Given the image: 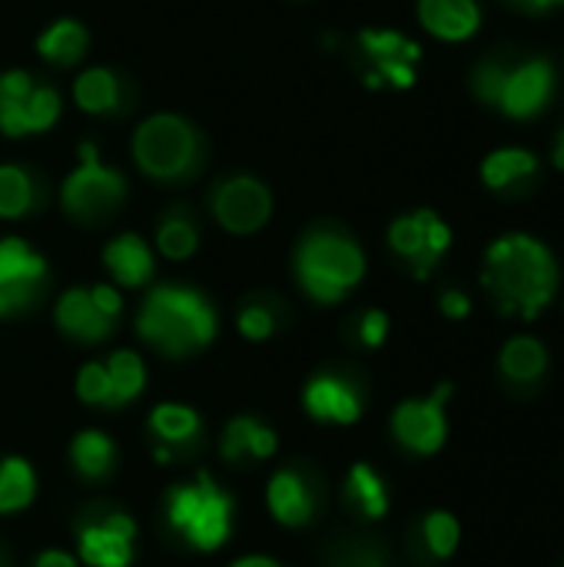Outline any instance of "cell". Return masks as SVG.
<instances>
[{"label": "cell", "instance_id": "836d02e7", "mask_svg": "<svg viewBox=\"0 0 564 567\" xmlns=\"http://www.w3.org/2000/svg\"><path fill=\"white\" fill-rule=\"evenodd\" d=\"M76 395L93 405H110V372L103 365H83L76 375Z\"/></svg>", "mask_w": 564, "mask_h": 567}, {"label": "cell", "instance_id": "e575fe53", "mask_svg": "<svg viewBox=\"0 0 564 567\" xmlns=\"http://www.w3.org/2000/svg\"><path fill=\"white\" fill-rule=\"evenodd\" d=\"M505 76H509V70H505L502 63H495V60H485V63L475 70V80H472V86H475V93H479L485 103H499V96H502V86H505Z\"/></svg>", "mask_w": 564, "mask_h": 567}, {"label": "cell", "instance_id": "7402d4cb", "mask_svg": "<svg viewBox=\"0 0 564 567\" xmlns=\"http://www.w3.org/2000/svg\"><path fill=\"white\" fill-rule=\"evenodd\" d=\"M539 169V159L529 150H499L482 163V179L492 189H505Z\"/></svg>", "mask_w": 564, "mask_h": 567}, {"label": "cell", "instance_id": "f35d334b", "mask_svg": "<svg viewBox=\"0 0 564 567\" xmlns=\"http://www.w3.org/2000/svg\"><path fill=\"white\" fill-rule=\"evenodd\" d=\"M442 312H445L449 319H465V316L472 312V302H469V296H465V292L449 289V292L442 296Z\"/></svg>", "mask_w": 564, "mask_h": 567}, {"label": "cell", "instance_id": "ba28073f", "mask_svg": "<svg viewBox=\"0 0 564 567\" xmlns=\"http://www.w3.org/2000/svg\"><path fill=\"white\" fill-rule=\"evenodd\" d=\"M452 395V385H439L429 399H419V402H402L396 409V419H392V432L396 439L419 452V455H432L445 445V435H449V425H445V402Z\"/></svg>", "mask_w": 564, "mask_h": 567}, {"label": "cell", "instance_id": "30bf717a", "mask_svg": "<svg viewBox=\"0 0 564 567\" xmlns=\"http://www.w3.org/2000/svg\"><path fill=\"white\" fill-rule=\"evenodd\" d=\"M269 193L263 183L249 179V176H236L226 179L216 196H213V213L216 219L229 229V233H253L269 219Z\"/></svg>", "mask_w": 564, "mask_h": 567}, {"label": "cell", "instance_id": "3957f363", "mask_svg": "<svg viewBox=\"0 0 564 567\" xmlns=\"http://www.w3.org/2000/svg\"><path fill=\"white\" fill-rule=\"evenodd\" d=\"M296 269H299L302 289L312 299H319V302H339L362 279L366 259H362V252H359L356 243H349L342 236L319 233V236H309L299 246Z\"/></svg>", "mask_w": 564, "mask_h": 567}, {"label": "cell", "instance_id": "1f68e13d", "mask_svg": "<svg viewBox=\"0 0 564 567\" xmlns=\"http://www.w3.org/2000/svg\"><path fill=\"white\" fill-rule=\"evenodd\" d=\"M160 249L170 259H186L196 249V229L186 219H180V216L166 219L160 226Z\"/></svg>", "mask_w": 564, "mask_h": 567}, {"label": "cell", "instance_id": "5bb4252c", "mask_svg": "<svg viewBox=\"0 0 564 567\" xmlns=\"http://www.w3.org/2000/svg\"><path fill=\"white\" fill-rule=\"evenodd\" d=\"M306 409L312 419L319 422H339V425H349L359 419L362 405H359V395L352 385H346L342 379H332V375H319L309 382L306 389Z\"/></svg>", "mask_w": 564, "mask_h": 567}, {"label": "cell", "instance_id": "603a6c76", "mask_svg": "<svg viewBox=\"0 0 564 567\" xmlns=\"http://www.w3.org/2000/svg\"><path fill=\"white\" fill-rule=\"evenodd\" d=\"M37 50L47 56V60H57V63H73L80 60V53L86 50V33L80 23L73 20H60L53 23L40 40H37Z\"/></svg>", "mask_w": 564, "mask_h": 567}, {"label": "cell", "instance_id": "e0dca14e", "mask_svg": "<svg viewBox=\"0 0 564 567\" xmlns=\"http://www.w3.org/2000/svg\"><path fill=\"white\" fill-rule=\"evenodd\" d=\"M269 508L283 525H306L316 512V498L302 482V475L279 472L269 485Z\"/></svg>", "mask_w": 564, "mask_h": 567}, {"label": "cell", "instance_id": "4fadbf2b", "mask_svg": "<svg viewBox=\"0 0 564 567\" xmlns=\"http://www.w3.org/2000/svg\"><path fill=\"white\" fill-rule=\"evenodd\" d=\"M133 532L136 525L126 515H113L103 525H86L80 532L83 561L93 567H126L133 558Z\"/></svg>", "mask_w": 564, "mask_h": 567}, {"label": "cell", "instance_id": "b9f144b4", "mask_svg": "<svg viewBox=\"0 0 564 567\" xmlns=\"http://www.w3.org/2000/svg\"><path fill=\"white\" fill-rule=\"evenodd\" d=\"M233 567H279L276 561H269V558H243V561H236Z\"/></svg>", "mask_w": 564, "mask_h": 567}, {"label": "cell", "instance_id": "5b68a950", "mask_svg": "<svg viewBox=\"0 0 564 567\" xmlns=\"http://www.w3.org/2000/svg\"><path fill=\"white\" fill-rule=\"evenodd\" d=\"M136 163L156 179H180L196 166V133L180 116H153L133 140Z\"/></svg>", "mask_w": 564, "mask_h": 567}, {"label": "cell", "instance_id": "8d00e7d4", "mask_svg": "<svg viewBox=\"0 0 564 567\" xmlns=\"http://www.w3.org/2000/svg\"><path fill=\"white\" fill-rule=\"evenodd\" d=\"M386 332H389V319L382 316V312H366L362 316V326H359V339L366 342V346H382V339H386Z\"/></svg>", "mask_w": 564, "mask_h": 567}, {"label": "cell", "instance_id": "ab89813d", "mask_svg": "<svg viewBox=\"0 0 564 567\" xmlns=\"http://www.w3.org/2000/svg\"><path fill=\"white\" fill-rule=\"evenodd\" d=\"M37 567H76V561L63 551H47V555H40Z\"/></svg>", "mask_w": 564, "mask_h": 567}, {"label": "cell", "instance_id": "52a82bcc", "mask_svg": "<svg viewBox=\"0 0 564 567\" xmlns=\"http://www.w3.org/2000/svg\"><path fill=\"white\" fill-rule=\"evenodd\" d=\"M389 243L399 256H406L416 269L419 279H425L432 272V266L442 259V252L452 243L449 226L432 213V209H419L406 219H396L389 229Z\"/></svg>", "mask_w": 564, "mask_h": 567}, {"label": "cell", "instance_id": "d6986e66", "mask_svg": "<svg viewBox=\"0 0 564 567\" xmlns=\"http://www.w3.org/2000/svg\"><path fill=\"white\" fill-rule=\"evenodd\" d=\"M545 365H548V352L532 336H519L502 349V372L512 382H535V379H542Z\"/></svg>", "mask_w": 564, "mask_h": 567}, {"label": "cell", "instance_id": "44dd1931", "mask_svg": "<svg viewBox=\"0 0 564 567\" xmlns=\"http://www.w3.org/2000/svg\"><path fill=\"white\" fill-rule=\"evenodd\" d=\"M276 452V435L269 429H263L259 422L253 419H236L229 429H226V439H223V455L233 462V458H243V455H256V458H269Z\"/></svg>", "mask_w": 564, "mask_h": 567}, {"label": "cell", "instance_id": "d4e9b609", "mask_svg": "<svg viewBox=\"0 0 564 567\" xmlns=\"http://www.w3.org/2000/svg\"><path fill=\"white\" fill-rule=\"evenodd\" d=\"M33 502V472L23 458L0 465V512H20Z\"/></svg>", "mask_w": 564, "mask_h": 567}, {"label": "cell", "instance_id": "f546056e", "mask_svg": "<svg viewBox=\"0 0 564 567\" xmlns=\"http://www.w3.org/2000/svg\"><path fill=\"white\" fill-rule=\"evenodd\" d=\"M30 199H33V189H30L27 173L17 166H0V216L7 219L23 216L30 209Z\"/></svg>", "mask_w": 564, "mask_h": 567}, {"label": "cell", "instance_id": "4dcf8cb0", "mask_svg": "<svg viewBox=\"0 0 564 567\" xmlns=\"http://www.w3.org/2000/svg\"><path fill=\"white\" fill-rule=\"evenodd\" d=\"M422 532H425V545H429V551H432L435 558H449V555L459 548V535H462V528H459V522H455L449 512H435V515H429V518H425V525H422Z\"/></svg>", "mask_w": 564, "mask_h": 567}, {"label": "cell", "instance_id": "2e32d148", "mask_svg": "<svg viewBox=\"0 0 564 567\" xmlns=\"http://www.w3.org/2000/svg\"><path fill=\"white\" fill-rule=\"evenodd\" d=\"M57 322H60L63 332H70L73 339H83V342H100V339L110 332V326H113V319L103 316V312L93 306L90 292H83V289H70V292L60 299V306H57Z\"/></svg>", "mask_w": 564, "mask_h": 567}, {"label": "cell", "instance_id": "83f0119b", "mask_svg": "<svg viewBox=\"0 0 564 567\" xmlns=\"http://www.w3.org/2000/svg\"><path fill=\"white\" fill-rule=\"evenodd\" d=\"M150 429L156 432V439L180 445V442H189L199 432V415L193 409H186V405H160L150 415Z\"/></svg>", "mask_w": 564, "mask_h": 567}, {"label": "cell", "instance_id": "9c48e42d", "mask_svg": "<svg viewBox=\"0 0 564 567\" xmlns=\"http://www.w3.org/2000/svg\"><path fill=\"white\" fill-rule=\"evenodd\" d=\"M43 259L23 239H0V316L20 312L43 279Z\"/></svg>", "mask_w": 564, "mask_h": 567}, {"label": "cell", "instance_id": "f1b7e54d", "mask_svg": "<svg viewBox=\"0 0 564 567\" xmlns=\"http://www.w3.org/2000/svg\"><path fill=\"white\" fill-rule=\"evenodd\" d=\"M110 462H113V445H110L106 435H100V432L76 435V442H73V465H76L80 475L100 478V475H106Z\"/></svg>", "mask_w": 564, "mask_h": 567}, {"label": "cell", "instance_id": "9a60e30c", "mask_svg": "<svg viewBox=\"0 0 564 567\" xmlns=\"http://www.w3.org/2000/svg\"><path fill=\"white\" fill-rule=\"evenodd\" d=\"M419 17L442 40H465L482 20L475 0H419Z\"/></svg>", "mask_w": 564, "mask_h": 567}, {"label": "cell", "instance_id": "74e56055", "mask_svg": "<svg viewBox=\"0 0 564 567\" xmlns=\"http://www.w3.org/2000/svg\"><path fill=\"white\" fill-rule=\"evenodd\" d=\"M90 299H93V306L103 312V316H110V319H116V312H120V296L110 289V286H96V289H90Z\"/></svg>", "mask_w": 564, "mask_h": 567}, {"label": "cell", "instance_id": "7c38bea8", "mask_svg": "<svg viewBox=\"0 0 564 567\" xmlns=\"http://www.w3.org/2000/svg\"><path fill=\"white\" fill-rule=\"evenodd\" d=\"M362 47L366 53L372 56L376 63V76L379 80H389L396 86H412L416 83V70L412 63L419 60V43L406 40L402 33L396 30H366L362 37Z\"/></svg>", "mask_w": 564, "mask_h": 567}, {"label": "cell", "instance_id": "cb8c5ba5", "mask_svg": "<svg viewBox=\"0 0 564 567\" xmlns=\"http://www.w3.org/2000/svg\"><path fill=\"white\" fill-rule=\"evenodd\" d=\"M73 96L76 103L86 110V113H103V110H113L116 100H120V86H116V76L110 70H86L76 86H73Z\"/></svg>", "mask_w": 564, "mask_h": 567}, {"label": "cell", "instance_id": "277c9868", "mask_svg": "<svg viewBox=\"0 0 564 567\" xmlns=\"http://www.w3.org/2000/svg\"><path fill=\"white\" fill-rule=\"evenodd\" d=\"M229 515H233L229 495H223L206 475H199L196 485H183L170 492V525L203 551H213L226 542Z\"/></svg>", "mask_w": 564, "mask_h": 567}, {"label": "cell", "instance_id": "ac0fdd59", "mask_svg": "<svg viewBox=\"0 0 564 567\" xmlns=\"http://www.w3.org/2000/svg\"><path fill=\"white\" fill-rule=\"evenodd\" d=\"M103 259L123 286H143L153 276V256L136 236H120L116 243H110Z\"/></svg>", "mask_w": 564, "mask_h": 567}, {"label": "cell", "instance_id": "484cf974", "mask_svg": "<svg viewBox=\"0 0 564 567\" xmlns=\"http://www.w3.org/2000/svg\"><path fill=\"white\" fill-rule=\"evenodd\" d=\"M110 405H123L130 399H136L143 392V382H146V372H143V362L133 355V352H116L110 359Z\"/></svg>", "mask_w": 564, "mask_h": 567}, {"label": "cell", "instance_id": "8992f818", "mask_svg": "<svg viewBox=\"0 0 564 567\" xmlns=\"http://www.w3.org/2000/svg\"><path fill=\"white\" fill-rule=\"evenodd\" d=\"M80 169L63 183V206L80 219H96L123 199L126 186L120 173L100 166L93 143L80 146Z\"/></svg>", "mask_w": 564, "mask_h": 567}, {"label": "cell", "instance_id": "d590c367", "mask_svg": "<svg viewBox=\"0 0 564 567\" xmlns=\"http://www.w3.org/2000/svg\"><path fill=\"white\" fill-rule=\"evenodd\" d=\"M273 329H276V322H273V312H269V309H263V306L243 309V316H239V332H243L246 339H266V336H273Z\"/></svg>", "mask_w": 564, "mask_h": 567}, {"label": "cell", "instance_id": "8fae6325", "mask_svg": "<svg viewBox=\"0 0 564 567\" xmlns=\"http://www.w3.org/2000/svg\"><path fill=\"white\" fill-rule=\"evenodd\" d=\"M552 83H555L552 63L548 60H529V63L509 70L499 106L515 120L535 116L545 106V100L552 96Z\"/></svg>", "mask_w": 564, "mask_h": 567}, {"label": "cell", "instance_id": "d6a6232c", "mask_svg": "<svg viewBox=\"0 0 564 567\" xmlns=\"http://www.w3.org/2000/svg\"><path fill=\"white\" fill-rule=\"evenodd\" d=\"M57 113H60V96L50 86H33L27 96V133L47 130L57 120Z\"/></svg>", "mask_w": 564, "mask_h": 567}, {"label": "cell", "instance_id": "ffe728a7", "mask_svg": "<svg viewBox=\"0 0 564 567\" xmlns=\"http://www.w3.org/2000/svg\"><path fill=\"white\" fill-rule=\"evenodd\" d=\"M30 90H33V83L20 70L0 76V130L7 136L27 133V96H30Z\"/></svg>", "mask_w": 564, "mask_h": 567}, {"label": "cell", "instance_id": "7a4b0ae2", "mask_svg": "<svg viewBox=\"0 0 564 567\" xmlns=\"http://www.w3.org/2000/svg\"><path fill=\"white\" fill-rule=\"evenodd\" d=\"M136 329L156 349L180 355V352H189V349L206 346L213 339L216 316L203 296H196L189 289L163 286V289L150 292V299L143 302Z\"/></svg>", "mask_w": 564, "mask_h": 567}, {"label": "cell", "instance_id": "6da1fadb", "mask_svg": "<svg viewBox=\"0 0 564 567\" xmlns=\"http://www.w3.org/2000/svg\"><path fill=\"white\" fill-rule=\"evenodd\" d=\"M482 282L502 312L535 319L558 289V266L539 239L515 233L489 249Z\"/></svg>", "mask_w": 564, "mask_h": 567}, {"label": "cell", "instance_id": "4316f807", "mask_svg": "<svg viewBox=\"0 0 564 567\" xmlns=\"http://www.w3.org/2000/svg\"><path fill=\"white\" fill-rule=\"evenodd\" d=\"M349 498L359 505V512L366 518H382L389 512V495L386 485L379 482V475L369 465H356L349 475Z\"/></svg>", "mask_w": 564, "mask_h": 567}, {"label": "cell", "instance_id": "60d3db41", "mask_svg": "<svg viewBox=\"0 0 564 567\" xmlns=\"http://www.w3.org/2000/svg\"><path fill=\"white\" fill-rule=\"evenodd\" d=\"M512 3H519L525 10H548V7H558L564 0H512Z\"/></svg>", "mask_w": 564, "mask_h": 567}, {"label": "cell", "instance_id": "7bdbcfd3", "mask_svg": "<svg viewBox=\"0 0 564 567\" xmlns=\"http://www.w3.org/2000/svg\"><path fill=\"white\" fill-rule=\"evenodd\" d=\"M555 166L564 169V130L558 133V143H555Z\"/></svg>", "mask_w": 564, "mask_h": 567}]
</instances>
